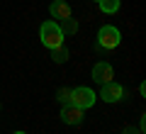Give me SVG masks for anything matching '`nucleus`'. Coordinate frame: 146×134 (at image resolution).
Returning a JSON list of instances; mask_svg holds the SVG:
<instances>
[{
	"instance_id": "f257e3e1",
	"label": "nucleus",
	"mask_w": 146,
	"mask_h": 134,
	"mask_svg": "<svg viewBox=\"0 0 146 134\" xmlns=\"http://www.w3.org/2000/svg\"><path fill=\"white\" fill-rule=\"evenodd\" d=\"M63 32H61V27H58V22H54V20H46L42 25V29H39V39H42V44L46 49H56V47H61L63 44Z\"/></svg>"
},
{
	"instance_id": "f03ea898",
	"label": "nucleus",
	"mask_w": 146,
	"mask_h": 134,
	"mask_svg": "<svg viewBox=\"0 0 146 134\" xmlns=\"http://www.w3.org/2000/svg\"><path fill=\"white\" fill-rule=\"evenodd\" d=\"M119 41H122V34H119L117 27H112V25L100 27V32H98V44H100L102 49H117V47H119Z\"/></svg>"
},
{
	"instance_id": "7ed1b4c3",
	"label": "nucleus",
	"mask_w": 146,
	"mask_h": 134,
	"mask_svg": "<svg viewBox=\"0 0 146 134\" xmlns=\"http://www.w3.org/2000/svg\"><path fill=\"white\" fill-rule=\"evenodd\" d=\"M95 98H98V95H95L90 88H85V85L73 88V90H71V105H76V107H80V110L93 107V105H95Z\"/></svg>"
},
{
	"instance_id": "20e7f679",
	"label": "nucleus",
	"mask_w": 146,
	"mask_h": 134,
	"mask_svg": "<svg viewBox=\"0 0 146 134\" xmlns=\"http://www.w3.org/2000/svg\"><path fill=\"white\" fill-rule=\"evenodd\" d=\"M100 98H102L105 103H119V100L124 98V88H122L119 83H115V81L102 83V93H100Z\"/></svg>"
},
{
	"instance_id": "39448f33",
	"label": "nucleus",
	"mask_w": 146,
	"mask_h": 134,
	"mask_svg": "<svg viewBox=\"0 0 146 134\" xmlns=\"http://www.w3.org/2000/svg\"><path fill=\"white\" fill-rule=\"evenodd\" d=\"M49 12H51L54 22H61V20H68V17H73L71 5H68L66 0H54L51 5H49Z\"/></svg>"
},
{
	"instance_id": "423d86ee",
	"label": "nucleus",
	"mask_w": 146,
	"mask_h": 134,
	"mask_svg": "<svg viewBox=\"0 0 146 134\" xmlns=\"http://www.w3.org/2000/svg\"><path fill=\"white\" fill-rule=\"evenodd\" d=\"M61 119H63L66 124H73V127H78V124L83 122V110L68 103V105H63V110H61Z\"/></svg>"
},
{
	"instance_id": "0eeeda50",
	"label": "nucleus",
	"mask_w": 146,
	"mask_h": 134,
	"mask_svg": "<svg viewBox=\"0 0 146 134\" xmlns=\"http://www.w3.org/2000/svg\"><path fill=\"white\" fill-rule=\"evenodd\" d=\"M112 78H115V71H112L110 63L100 61V63H95V66H93V81H98V83H110Z\"/></svg>"
},
{
	"instance_id": "6e6552de",
	"label": "nucleus",
	"mask_w": 146,
	"mask_h": 134,
	"mask_svg": "<svg viewBox=\"0 0 146 134\" xmlns=\"http://www.w3.org/2000/svg\"><path fill=\"white\" fill-rule=\"evenodd\" d=\"M58 27H61L63 34H76V32H78V22L73 20V17H68V20H61V22H58Z\"/></svg>"
},
{
	"instance_id": "1a4fd4ad",
	"label": "nucleus",
	"mask_w": 146,
	"mask_h": 134,
	"mask_svg": "<svg viewBox=\"0 0 146 134\" xmlns=\"http://www.w3.org/2000/svg\"><path fill=\"white\" fill-rule=\"evenodd\" d=\"M51 59L56 63H66L68 61V49L63 47V44H61V47H56V49H51Z\"/></svg>"
},
{
	"instance_id": "9d476101",
	"label": "nucleus",
	"mask_w": 146,
	"mask_h": 134,
	"mask_svg": "<svg viewBox=\"0 0 146 134\" xmlns=\"http://www.w3.org/2000/svg\"><path fill=\"white\" fill-rule=\"evenodd\" d=\"M119 0H100V10L102 12H107V15H112V12H117L119 10Z\"/></svg>"
},
{
	"instance_id": "9b49d317",
	"label": "nucleus",
	"mask_w": 146,
	"mask_h": 134,
	"mask_svg": "<svg viewBox=\"0 0 146 134\" xmlns=\"http://www.w3.org/2000/svg\"><path fill=\"white\" fill-rule=\"evenodd\" d=\"M58 100H61L63 105H68V103H71V90H68V88H63V90H58Z\"/></svg>"
},
{
	"instance_id": "f8f14e48",
	"label": "nucleus",
	"mask_w": 146,
	"mask_h": 134,
	"mask_svg": "<svg viewBox=\"0 0 146 134\" xmlns=\"http://www.w3.org/2000/svg\"><path fill=\"white\" fill-rule=\"evenodd\" d=\"M15 134H25V132H15Z\"/></svg>"
},
{
	"instance_id": "ddd939ff",
	"label": "nucleus",
	"mask_w": 146,
	"mask_h": 134,
	"mask_svg": "<svg viewBox=\"0 0 146 134\" xmlns=\"http://www.w3.org/2000/svg\"><path fill=\"white\" fill-rule=\"evenodd\" d=\"M98 3H100V0H98Z\"/></svg>"
}]
</instances>
